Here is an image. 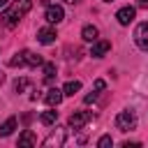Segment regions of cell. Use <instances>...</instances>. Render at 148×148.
Here are the masks:
<instances>
[{"label":"cell","instance_id":"13","mask_svg":"<svg viewBox=\"0 0 148 148\" xmlns=\"http://www.w3.org/2000/svg\"><path fill=\"white\" fill-rule=\"evenodd\" d=\"M97 35H99V30H97L95 25H83V30H81V37H83L86 42H95Z\"/></svg>","mask_w":148,"mask_h":148},{"label":"cell","instance_id":"1","mask_svg":"<svg viewBox=\"0 0 148 148\" xmlns=\"http://www.w3.org/2000/svg\"><path fill=\"white\" fill-rule=\"evenodd\" d=\"M30 7H32V2L30 0H16L9 9H5L2 12V23L7 25V28H14L28 12H30Z\"/></svg>","mask_w":148,"mask_h":148},{"label":"cell","instance_id":"27","mask_svg":"<svg viewBox=\"0 0 148 148\" xmlns=\"http://www.w3.org/2000/svg\"><path fill=\"white\" fill-rule=\"evenodd\" d=\"M104 2H113V0H104Z\"/></svg>","mask_w":148,"mask_h":148},{"label":"cell","instance_id":"11","mask_svg":"<svg viewBox=\"0 0 148 148\" xmlns=\"http://www.w3.org/2000/svg\"><path fill=\"white\" fill-rule=\"evenodd\" d=\"M23 53V58H25V65H30V67H37V65H44V58L42 56H37V53H32V51H21Z\"/></svg>","mask_w":148,"mask_h":148},{"label":"cell","instance_id":"21","mask_svg":"<svg viewBox=\"0 0 148 148\" xmlns=\"http://www.w3.org/2000/svg\"><path fill=\"white\" fill-rule=\"evenodd\" d=\"M104 88H106V83H104V79H97V81H95V86H92V90H95V92H102Z\"/></svg>","mask_w":148,"mask_h":148},{"label":"cell","instance_id":"3","mask_svg":"<svg viewBox=\"0 0 148 148\" xmlns=\"http://www.w3.org/2000/svg\"><path fill=\"white\" fill-rule=\"evenodd\" d=\"M134 42H136V46H139L141 51L148 53V21L136 25V30H134Z\"/></svg>","mask_w":148,"mask_h":148},{"label":"cell","instance_id":"14","mask_svg":"<svg viewBox=\"0 0 148 148\" xmlns=\"http://www.w3.org/2000/svg\"><path fill=\"white\" fill-rule=\"evenodd\" d=\"M56 120H58V111H53V106L39 116V123H42V125H53Z\"/></svg>","mask_w":148,"mask_h":148},{"label":"cell","instance_id":"9","mask_svg":"<svg viewBox=\"0 0 148 148\" xmlns=\"http://www.w3.org/2000/svg\"><path fill=\"white\" fill-rule=\"evenodd\" d=\"M134 16H136V9H134V7H123V9H118V14H116V18H118L120 25H130V23L134 21Z\"/></svg>","mask_w":148,"mask_h":148},{"label":"cell","instance_id":"23","mask_svg":"<svg viewBox=\"0 0 148 148\" xmlns=\"http://www.w3.org/2000/svg\"><path fill=\"white\" fill-rule=\"evenodd\" d=\"M139 7H148V0H139Z\"/></svg>","mask_w":148,"mask_h":148},{"label":"cell","instance_id":"25","mask_svg":"<svg viewBox=\"0 0 148 148\" xmlns=\"http://www.w3.org/2000/svg\"><path fill=\"white\" fill-rule=\"evenodd\" d=\"M7 2H9V0H0V9H2V7L7 5Z\"/></svg>","mask_w":148,"mask_h":148},{"label":"cell","instance_id":"17","mask_svg":"<svg viewBox=\"0 0 148 148\" xmlns=\"http://www.w3.org/2000/svg\"><path fill=\"white\" fill-rule=\"evenodd\" d=\"M81 90V81H67L65 86H62V92L65 95H74V92H79Z\"/></svg>","mask_w":148,"mask_h":148},{"label":"cell","instance_id":"2","mask_svg":"<svg viewBox=\"0 0 148 148\" xmlns=\"http://www.w3.org/2000/svg\"><path fill=\"white\" fill-rule=\"evenodd\" d=\"M113 125H116V130H120V132H130V130L136 127V113L130 111V109H125V111H120V113L116 116Z\"/></svg>","mask_w":148,"mask_h":148},{"label":"cell","instance_id":"19","mask_svg":"<svg viewBox=\"0 0 148 148\" xmlns=\"http://www.w3.org/2000/svg\"><path fill=\"white\" fill-rule=\"evenodd\" d=\"M28 86H30V81H28V79H16V83H14V90H16V92H23Z\"/></svg>","mask_w":148,"mask_h":148},{"label":"cell","instance_id":"4","mask_svg":"<svg viewBox=\"0 0 148 148\" xmlns=\"http://www.w3.org/2000/svg\"><path fill=\"white\" fill-rule=\"evenodd\" d=\"M65 139H67L65 130H62V127H56V130L44 139V146H46V148H53V146H56V148H60V146L65 143Z\"/></svg>","mask_w":148,"mask_h":148},{"label":"cell","instance_id":"7","mask_svg":"<svg viewBox=\"0 0 148 148\" xmlns=\"http://www.w3.org/2000/svg\"><path fill=\"white\" fill-rule=\"evenodd\" d=\"M62 97H65L62 88H49V90L44 92V102H46L49 106H58V104L62 102Z\"/></svg>","mask_w":148,"mask_h":148},{"label":"cell","instance_id":"12","mask_svg":"<svg viewBox=\"0 0 148 148\" xmlns=\"http://www.w3.org/2000/svg\"><path fill=\"white\" fill-rule=\"evenodd\" d=\"M18 146H25V148H30V146H37V136H35L30 130H25V132L18 136Z\"/></svg>","mask_w":148,"mask_h":148},{"label":"cell","instance_id":"18","mask_svg":"<svg viewBox=\"0 0 148 148\" xmlns=\"http://www.w3.org/2000/svg\"><path fill=\"white\" fill-rule=\"evenodd\" d=\"M9 65H12V67H23V65H25V58H23V53H16V56L9 60Z\"/></svg>","mask_w":148,"mask_h":148},{"label":"cell","instance_id":"10","mask_svg":"<svg viewBox=\"0 0 148 148\" xmlns=\"http://www.w3.org/2000/svg\"><path fill=\"white\" fill-rule=\"evenodd\" d=\"M56 30L53 28H42V30H37V42L39 44H53L56 42Z\"/></svg>","mask_w":148,"mask_h":148},{"label":"cell","instance_id":"20","mask_svg":"<svg viewBox=\"0 0 148 148\" xmlns=\"http://www.w3.org/2000/svg\"><path fill=\"white\" fill-rule=\"evenodd\" d=\"M97 146H99V148H109V146H113V139H111L109 134H104V136L97 141Z\"/></svg>","mask_w":148,"mask_h":148},{"label":"cell","instance_id":"6","mask_svg":"<svg viewBox=\"0 0 148 148\" xmlns=\"http://www.w3.org/2000/svg\"><path fill=\"white\" fill-rule=\"evenodd\" d=\"M111 51V42H106V39H95L92 42V49H90V56L92 58H102V56H106Z\"/></svg>","mask_w":148,"mask_h":148},{"label":"cell","instance_id":"22","mask_svg":"<svg viewBox=\"0 0 148 148\" xmlns=\"http://www.w3.org/2000/svg\"><path fill=\"white\" fill-rule=\"evenodd\" d=\"M97 95H99V92H95V90H92L90 95H86V99H83V102H86V104H90V102H95V99H97Z\"/></svg>","mask_w":148,"mask_h":148},{"label":"cell","instance_id":"16","mask_svg":"<svg viewBox=\"0 0 148 148\" xmlns=\"http://www.w3.org/2000/svg\"><path fill=\"white\" fill-rule=\"evenodd\" d=\"M53 79H56V65L53 62H44V81L51 83Z\"/></svg>","mask_w":148,"mask_h":148},{"label":"cell","instance_id":"5","mask_svg":"<svg viewBox=\"0 0 148 148\" xmlns=\"http://www.w3.org/2000/svg\"><path fill=\"white\" fill-rule=\"evenodd\" d=\"M44 16H46V21L53 25V23H60V21L65 18V12H62V7H60V5H49Z\"/></svg>","mask_w":148,"mask_h":148},{"label":"cell","instance_id":"26","mask_svg":"<svg viewBox=\"0 0 148 148\" xmlns=\"http://www.w3.org/2000/svg\"><path fill=\"white\" fill-rule=\"evenodd\" d=\"M65 2H67V5H76L79 0H65Z\"/></svg>","mask_w":148,"mask_h":148},{"label":"cell","instance_id":"8","mask_svg":"<svg viewBox=\"0 0 148 148\" xmlns=\"http://www.w3.org/2000/svg\"><path fill=\"white\" fill-rule=\"evenodd\" d=\"M88 120H90V113H88V111H74V113L69 116V127L81 130V127H83Z\"/></svg>","mask_w":148,"mask_h":148},{"label":"cell","instance_id":"24","mask_svg":"<svg viewBox=\"0 0 148 148\" xmlns=\"http://www.w3.org/2000/svg\"><path fill=\"white\" fill-rule=\"evenodd\" d=\"M2 83H5V74L0 72V86H2Z\"/></svg>","mask_w":148,"mask_h":148},{"label":"cell","instance_id":"15","mask_svg":"<svg viewBox=\"0 0 148 148\" xmlns=\"http://www.w3.org/2000/svg\"><path fill=\"white\" fill-rule=\"evenodd\" d=\"M14 130H16V118H7V120L0 125V136H9Z\"/></svg>","mask_w":148,"mask_h":148}]
</instances>
